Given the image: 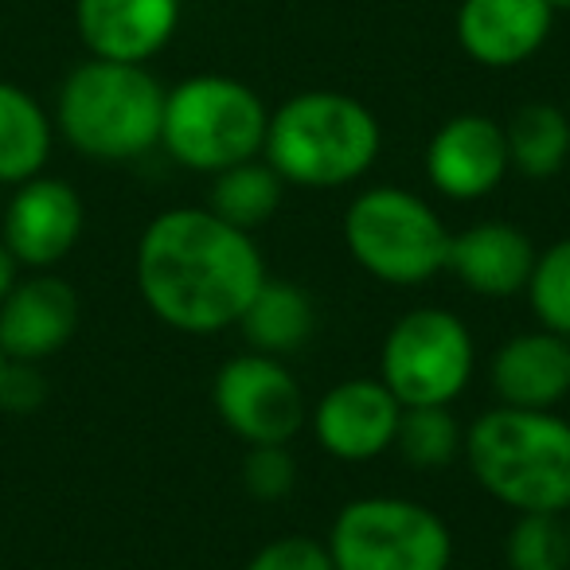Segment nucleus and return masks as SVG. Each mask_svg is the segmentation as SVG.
<instances>
[{"instance_id":"nucleus-1","label":"nucleus","mask_w":570,"mask_h":570,"mask_svg":"<svg viewBox=\"0 0 570 570\" xmlns=\"http://www.w3.org/2000/svg\"><path fill=\"white\" fill-rule=\"evenodd\" d=\"M134 277L160 325L219 336L238 325L269 274L250 230L230 227L212 207H168L137 238Z\"/></svg>"},{"instance_id":"nucleus-2","label":"nucleus","mask_w":570,"mask_h":570,"mask_svg":"<svg viewBox=\"0 0 570 570\" xmlns=\"http://www.w3.org/2000/svg\"><path fill=\"white\" fill-rule=\"evenodd\" d=\"M473 481L497 504L520 512L570 508V422L554 411L492 406L465 430V453Z\"/></svg>"},{"instance_id":"nucleus-3","label":"nucleus","mask_w":570,"mask_h":570,"mask_svg":"<svg viewBox=\"0 0 570 570\" xmlns=\"http://www.w3.org/2000/svg\"><path fill=\"white\" fill-rule=\"evenodd\" d=\"M380 118L341 90H305L269 110L262 157L297 188H348L380 160Z\"/></svg>"},{"instance_id":"nucleus-4","label":"nucleus","mask_w":570,"mask_h":570,"mask_svg":"<svg viewBox=\"0 0 570 570\" xmlns=\"http://www.w3.org/2000/svg\"><path fill=\"white\" fill-rule=\"evenodd\" d=\"M165 95L145 63L90 56L63 79L51 121L75 153L118 165L160 145Z\"/></svg>"},{"instance_id":"nucleus-5","label":"nucleus","mask_w":570,"mask_h":570,"mask_svg":"<svg viewBox=\"0 0 570 570\" xmlns=\"http://www.w3.org/2000/svg\"><path fill=\"white\" fill-rule=\"evenodd\" d=\"M269 110L230 75H191L165 95L160 149L188 173L215 176L262 157Z\"/></svg>"},{"instance_id":"nucleus-6","label":"nucleus","mask_w":570,"mask_h":570,"mask_svg":"<svg viewBox=\"0 0 570 570\" xmlns=\"http://www.w3.org/2000/svg\"><path fill=\"white\" fill-rule=\"evenodd\" d=\"M341 230L352 262L383 285L411 289L445 274L453 235L442 215L411 188H364L344 212Z\"/></svg>"},{"instance_id":"nucleus-7","label":"nucleus","mask_w":570,"mask_h":570,"mask_svg":"<svg viewBox=\"0 0 570 570\" xmlns=\"http://www.w3.org/2000/svg\"><path fill=\"white\" fill-rule=\"evenodd\" d=\"M333 570H450V523L406 497H356L328 528Z\"/></svg>"},{"instance_id":"nucleus-8","label":"nucleus","mask_w":570,"mask_h":570,"mask_svg":"<svg viewBox=\"0 0 570 570\" xmlns=\"http://www.w3.org/2000/svg\"><path fill=\"white\" fill-rule=\"evenodd\" d=\"M476 372L469 325L442 305L406 309L380 348V380L403 406H453Z\"/></svg>"},{"instance_id":"nucleus-9","label":"nucleus","mask_w":570,"mask_h":570,"mask_svg":"<svg viewBox=\"0 0 570 570\" xmlns=\"http://www.w3.org/2000/svg\"><path fill=\"white\" fill-rule=\"evenodd\" d=\"M215 419L246 445H289L309 426V406L285 360L243 352L215 372Z\"/></svg>"},{"instance_id":"nucleus-10","label":"nucleus","mask_w":570,"mask_h":570,"mask_svg":"<svg viewBox=\"0 0 570 570\" xmlns=\"http://www.w3.org/2000/svg\"><path fill=\"white\" fill-rule=\"evenodd\" d=\"M87 227L82 196L59 176H32L17 184L0 212V243L9 246L20 269H56L79 246Z\"/></svg>"},{"instance_id":"nucleus-11","label":"nucleus","mask_w":570,"mask_h":570,"mask_svg":"<svg viewBox=\"0 0 570 570\" xmlns=\"http://www.w3.org/2000/svg\"><path fill=\"white\" fill-rule=\"evenodd\" d=\"M403 419V403L391 395L380 375L341 380L317 399L309 411V430L328 458L344 465H364L395 450V430Z\"/></svg>"},{"instance_id":"nucleus-12","label":"nucleus","mask_w":570,"mask_h":570,"mask_svg":"<svg viewBox=\"0 0 570 570\" xmlns=\"http://www.w3.org/2000/svg\"><path fill=\"white\" fill-rule=\"evenodd\" d=\"M508 173H512V160H508L504 126L484 114H458L442 121L426 145L430 188L458 204L497 191Z\"/></svg>"},{"instance_id":"nucleus-13","label":"nucleus","mask_w":570,"mask_h":570,"mask_svg":"<svg viewBox=\"0 0 570 570\" xmlns=\"http://www.w3.org/2000/svg\"><path fill=\"white\" fill-rule=\"evenodd\" d=\"M79 328V294L51 269H28L0 302V352L12 364H40L67 348Z\"/></svg>"},{"instance_id":"nucleus-14","label":"nucleus","mask_w":570,"mask_h":570,"mask_svg":"<svg viewBox=\"0 0 570 570\" xmlns=\"http://www.w3.org/2000/svg\"><path fill=\"white\" fill-rule=\"evenodd\" d=\"M180 24V0H75V28L95 59L149 63Z\"/></svg>"},{"instance_id":"nucleus-15","label":"nucleus","mask_w":570,"mask_h":570,"mask_svg":"<svg viewBox=\"0 0 570 570\" xmlns=\"http://www.w3.org/2000/svg\"><path fill=\"white\" fill-rule=\"evenodd\" d=\"M489 383L500 406L554 411L570 395V336L543 325L515 333L492 352Z\"/></svg>"},{"instance_id":"nucleus-16","label":"nucleus","mask_w":570,"mask_h":570,"mask_svg":"<svg viewBox=\"0 0 570 570\" xmlns=\"http://www.w3.org/2000/svg\"><path fill=\"white\" fill-rule=\"evenodd\" d=\"M535 254V243L523 227L504 219H481L450 238L445 274L458 277L469 294L508 302V297L528 289Z\"/></svg>"},{"instance_id":"nucleus-17","label":"nucleus","mask_w":570,"mask_h":570,"mask_svg":"<svg viewBox=\"0 0 570 570\" xmlns=\"http://www.w3.org/2000/svg\"><path fill=\"white\" fill-rule=\"evenodd\" d=\"M554 12L547 0H461L458 43L473 63L504 71L547 43Z\"/></svg>"},{"instance_id":"nucleus-18","label":"nucleus","mask_w":570,"mask_h":570,"mask_svg":"<svg viewBox=\"0 0 570 570\" xmlns=\"http://www.w3.org/2000/svg\"><path fill=\"white\" fill-rule=\"evenodd\" d=\"M238 328H243V341L250 344V352L285 360L302 352L317 333V302L305 285L266 277L238 317Z\"/></svg>"},{"instance_id":"nucleus-19","label":"nucleus","mask_w":570,"mask_h":570,"mask_svg":"<svg viewBox=\"0 0 570 570\" xmlns=\"http://www.w3.org/2000/svg\"><path fill=\"white\" fill-rule=\"evenodd\" d=\"M56 145L51 114L17 82L0 79V184H24L43 173Z\"/></svg>"},{"instance_id":"nucleus-20","label":"nucleus","mask_w":570,"mask_h":570,"mask_svg":"<svg viewBox=\"0 0 570 570\" xmlns=\"http://www.w3.org/2000/svg\"><path fill=\"white\" fill-rule=\"evenodd\" d=\"M508 160L528 180H551L570 160V118L554 102H523L504 121Z\"/></svg>"},{"instance_id":"nucleus-21","label":"nucleus","mask_w":570,"mask_h":570,"mask_svg":"<svg viewBox=\"0 0 570 570\" xmlns=\"http://www.w3.org/2000/svg\"><path fill=\"white\" fill-rule=\"evenodd\" d=\"M285 180L266 165V157L243 160V165H230L223 173L212 176V207L219 219H227L238 230H258L262 223L274 219V212L282 207Z\"/></svg>"},{"instance_id":"nucleus-22","label":"nucleus","mask_w":570,"mask_h":570,"mask_svg":"<svg viewBox=\"0 0 570 570\" xmlns=\"http://www.w3.org/2000/svg\"><path fill=\"white\" fill-rule=\"evenodd\" d=\"M395 450L414 469H445L465 453V430L453 419V406H403Z\"/></svg>"},{"instance_id":"nucleus-23","label":"nucleus","mask_w":570,"mask_h":570,"mask_svg":"<svg viewBox=\"0 0 570 570\" xmlns=\"http://www.w3.org/2000/svg\"><path fill=\"white\" fill-rule=\"evenodd\" d=\"M508 570H570V528L559 512H520L504 535Z\"/></svg>"},{"instance_id":"nucleus-24","label":"nucleus","mask_w":570,"mask_h":570,"mask_svg":"<svg viewBox=\"0 0 570 570\" xmlns=\"http://www.w3.org/2000/svg\"><path fill=\"white\" fill-rule=\"evenodd\" d=\"M531 317L559 336H570V235L535 254L528 289Z\"/></svg>"},{"instance_id":"nucleus-25","label":"nucleus","mask_w":570,"mask_h":570,"mask_svg":"<svg viewBox=\"0 0 570 570\" xmlns=\"http://www.w3.org/2000/svg\"><path fill=\"white\" fill-rule=\"evenodd\" d=\"M297 484V458L289 445H250L243 458V489L262 504L285 500Z\"/></svg>"},{"instance_id":"nucleus-26","label":"nucleus","mask_w":570,"mask_h":570,"mask_svg":"<svg viewBox=\"0 0 570 570\" xmlns=\"http://www.w3.org/2000/svg\"><path fill=\"white\" fill-rule=\"evenodd\" d=\"M243 570H333L328 547L313 535H282L269 539L262 551L250 554Z\"/></svg>"},{"instance_id":"nucleus-27","label":"nucleus","mask_w":570,"mask_h":570,"mask_svg":"<svg viewBox=\"0 0 570 570\" xmlns=\"http://www.w3.org/2000/svg\"><path fill=\"white\" fill-rule=\"evenodd\" d=\"M20 282V262L12 258V250L4 243H0V302L12 294V285Z\"/></svg>"},{"instance_id":"nucleus-28","label":"nucleus","mask_w":570,"mask_h":570,"mask_svg":"<svg viewBox=\"0 0 570 570\" xmlns=\"http://www.w3.org/2000/svg\"><path fill=\"white\" fill-rule=\"evenodd\" d=\"M9 364H12V360L0 352V395H4V375H9Z\"/></svg>"},{"instance_id":"nucleus-29","label":"nucleus","mask_w":570,"mask_h":570,"mask_svg":"<svg viewBox=\"0 0 570 570\" xmlns=\"http://www.w3.org/2000/svg\"><path fill=\"white\" fill-rule=\"evenodd\" d=\"M547 4H551L554 17H559V12H570V0H547Z\"/></svg>"},{"instance_id":"nucleus-30","label":"nucleus","mask_w":570,"mask_h":570,"mask_svg":"<svg viewBox=\"0 0 570 570\" xmlns=\"http://www.w3.org/2000/svg\"><path fill=\"white\" fill-rule=\"evenodd\" d=\"M567 528H570V508H567Z\"/></svg>"}]
</instances>
